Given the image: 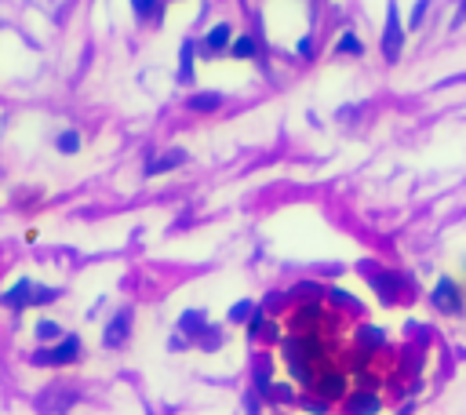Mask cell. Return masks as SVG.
<instances>
[{"label": "cell", "instance_id": "6da1fadb", "mask_svg": "<svg viewBox=\"0 0 466 415\" xmlns=\"http://www.w3.org/2000/svg\"><path fill=\"white\" fill-rule=\"evenodd\" d=\"M401 47H405V26H401L397 0H390V4H387V26H382V58L397 62L401 58Z\"/></svg>", "mask_w": 466, "mask_h": 415}, {"label": "cell", "instance_id": "7a4b0ae2", "mask_svg": "<svg viewBox=\"0 0 466 415\" xmlns=\"http://www.w3.org/2000/svg\"><path fill=\"white\" fill-rule=\"evenodd\" d=\"M430 302H433V306H437L441 313L456 317V313H463V288H459L452 277H441V281H437V288L430 292Z\"/></svg>", "mask_w": 466, "mask_h": 415}, {"label": "cell", "instance_id": "3957f363", "mask_svg": "<svg viewBox=\"0 0 466 415\" xmlns=\"http://www.w3.org/2000/svg\"><path fill=\"white\" fill-rule=\"evenodd\" d=\"M77 357H80V339L77 335H62L59 346L33 354V364H73Z\"/></svg>", "mask_w": 466, "mask_h": 415}, {"label": "cell", "instance_id": "277c9868", "mask_svg": "<svg viewBox=\"0 0 466 415\" xmlns=\"http://www.w3.org/2000/svg\"><path fill=\"white\" fill-rule=\"evenodd\" d=\"M230 44H233V22H219V26H212V33L201 40V55L219 58L222 52H230Z\"/></svg>", "mask_w": 466, "mask_h": 415}, {"label": "cell", "instance_id": "5b68a950", "mask_svg": "<svg viewBox=\"0 0 466 415\" xmlns=\"http://www.w3.org/2000/svg\"><path fill=\"white\" fill-rule=\"evenodd\" d=\"M127 335H132V310H121L114 321L106 324V331H102V343L109 346V350H117V346H124L127 343Z\"/></svg>", "mask_w": 466, "mask_h": 415}, {"label": "cell", "instance_id": "8992f818", "mask_svg": "<svg viewBox=\"0 0 466 415\" xmlns=\"http://www.w3.org/2000/svg\"><path fill=\"white\" fill-rule=\"evenodd\" d=\"M313 390L320 393V401H339L346 397V375L343 372H325L313 379Z\"/></svg>", "mask_w": 466, "mask_h": 415}, {"label": "cell", "instance_id": "52a82bcc", "mask_svg": "<svg viewBox=\"0 0 466 415\" xmlns=\"http://www.w3.org/2000/svg\"><path fill=\"white\" fill-rule=\"evenodd\" d=\"M379 412H382L379 393H372V390H357V393H350V401H346V415H379Z\"/></svg>", "mask_w": 466, "mask_h": 415}, {"label": "cell", "instance_id": "ba28073f", "mask_svg": "<svg viewBox=\"0 0 466 415\" xmlns=\"http://www.w3.org/2000/svg\"><path fill=\"white\" fill-rule=\"evenodd\" d=\"M33 288H37L33 281H19L11 292H4V306H11V310H26V306H33Z\"/></svg>", "mask_w": 466, "mask_h": 415}, {"label": "cell", "instance_id": "9c48e42d", "mask_svg": "<svg viewBox=\"0 0 466 415\" xmlns=\"http://www.w3.org/2000/svg\"><path fill=\"white\" fill-rule=\"evenodd\" d=\"M73 405V393L70 390H47L44 397H40V412L44 415H62Z\"/></svg>", "mask_w": 466, "mask_h": 415}, {"label": "cell", "instance_id": "30bf717a", "mask_svg": "<svg viewBox=\"0 0 466 415\" xmlns=\"http://www.w3.org/2000/svg\"><path fill=\"white\" fill-rule=\"evenodd\" d=\"M222 95L219 91H197V95H189L186 99V106L194 109V113H215V109H222Z\"/></svg>", "mask_w": 466, "mask_h": 415}, {"label": "cell", "instance_id": "8fae6325", "mask_svg": "<svg viewBox=\"0 0 466 415\" xmlns=\"http://www.w3.org/2000/svg\"><path fill=\"white\" fill-rule=\"evenodd\" d=\"M179 328H182V335H189V339H201L208 331V313L204 310H186L179 317Z\"/></svg>", "mask_w": 466, "mask_h": 415}, {"label": "cell", "instance_id": "7c38bea8", "mask_svg": "<svg viewBox=\"0 0 466 415\" xmlns=\"http://www.w3.org/2000/svg\"><path fill=\"white\" fill-rule=\"evenodd\" d=\"M179 164H186V153H182V150H168V153H160L157 161L146 164V175H164V171L179 168Z\"/></svg>", "mask_w": 466, "mask_h": 415}, {"label": "cell", "instance_id": "4fadbf2b", "mask_svg": "<svg viewBox=\"0 0 466 415\" xmlns=\"http://www.w3.org/2000/svg\"><path fill=\"white\" fill-rule=\"evenodd\" d=\"M387 343V331L382 328H372V324H364L361 331H357V346L364 350V354H375V350Z\"/></svg>", "mask_w": 466, "mask_h": 415}, {"label": "cell", "instance_id": "5bb4252c", "mask_svg": "<svg viewBox=\"0 0 466 415\" xmlns=\"http://www.w3.org/2000/svg\"><path fill=\"white\" fill-rule=\"evenodd\" d=\"M372 284H375V292H382V299L394 302V299H397V288H401L405 281H401L397 274H379V277H372Z\"/></svg>", "mask_w": 466, "mask_h": 415}, {"label": "cell", "instance_id": "9a60e30c", "mask_svg": "<svg viewBox=\"0 0 466 415\" xmlns=\"http://www.w3.org/2000/svg\"><path fill=\"white\" fill-rule=\"evenodd\" d=\"M194 52H197V44L186 40L182 44V66H179V81L182 84H194Z\"/></svg>", "mask_w": 466, "mask_h": 415}, {"label": "cell", "instance_id": "2e32d148", "mask_svg": "<svg viewBox=\"0 0 466 415\" xmlns=\"http://www.w3.org/2000/svg\"><path fill=\"white\" fill-rule=\"evenodd\" d=\"M230 55H233V58H240V62L255 58V37H233V44H230Z\"/></svg>", "mask_w": 466, "mask_h": 415}, {"label": "cell", "instance_id": "e0dca14e", "mask_svg": "<svg viewBox=\"0 0 466 415\" xmlns=\"http://www.w3.org/2000/svg\"><path fill=\"white\" fill-rule=\"evenodd\" d=\"M335 55H364V44H361V40L346 29V33H343L339 40H335Z\"/></svg>", "mask_w": 466, "mask_h": 415}, {"label": "cell", "instance_id": "ac0fdd59", "mask_svg": "<svg viewBox=\"0 0 466 415\" xmlns=\"http://www.w3.org/2000/svg\"><path fill=\"white\" fill-rule=\"evenodd\" d=\"M251 313H255V302L251 299H240V302H233V306H230L226 317H230V324H244Z\"/></svg>", "mask_w": 466, "mask_h": 415}, {"label": "cell", "instance_id": "d6986e66", "mask_svg": "<svg viewBox=\"0 0 466 415\" xmlns=\"http://www.w3.org/2000/svg\"><path fill=\"white\" fill-rule=\"evenodd\" d=\"M270 401H277V405H295V390L288 386V382H277V386H270Z\"/></svg>", "mask_w": 466, "mask_h": 415}, {"label": "cell", "instance_id": "ffe728a7", "mask_svg": "<svg viewBox=\"0 0 466 415\" xmlns=\"http://www.w3.org/2000/svg\"><path fill=\"white\" fill-rule=\"evenodd\" d=\"M270 375H273V368H270V361H259L255 364V390H263V393H270Z\"/></svg>", "mask_w": 466, "mask_h": 415}, {"label": "cell", "instance_id": "44dd1931", "mask_svg": "<svg viewBox=\"0 0 466 415\" xmlns=\"http://www.w3.org/2000/svg\"><path fill=\"white\" fill-rule=\"evenodd\" d=\"M157 8H160V0H132V11H135V19H153L157 15Z\"/></svg>", "mask_w": 466, "mask_h": 415}, {"label": "cell", "instance_id": "7402d4cb", "mask_svg": "<svg viewBox=\"0 0 466 415\" xmlns=\"http://www.w3.org/2000/svg\"><path fill=\"white\" fill-rule=\"evenodd\" d=\"M328 299L335 302V306H343V310H361V302L353 299L350 292H343V288H332V292H328Z\"/></svg>", "mask_w": 466, "mask_h": 415}, {"label": "cell", "instance_id": "603a6c76", "mask_svg": "<svg viewBox=\"0 0 466 415\" xmlns=\"http://www.w3.org/2000/svg\"><path fill=\"white\" fill-rule=\"evenodd\" d=\"M55 146H59V153H77L80 150V135L77 132H62Z\"/></svg>", "mask_w": 466, "mask_h": 415}, {"label": "cell", "instance_id": "cb8c5ba5", "mask_svg": "<svg viewBox=\"0 0 466 415\" xmlns=\"http://www.w3.org/2000/svg\"><path fill=\"white\" fill-rule=\"evenodd\" d=\"M37 339H40V343H52V339H62V328H59L55 321H40V324H37Z\"/></svg>", "mask_w": 466, "mask_h": 415}, {"label": "cell", "instance_id": "d4e9b609", "mask_svg": "<svg viewBox=\"0 0 466 415\" xmlns=\"http://www.w3.org/2000/svg\"><path fill=\"white\" fill-rule=\"evenodd\" d=\"M426 8H430V0H415V8H412V15H408V29H419Z\"/></svg>", "mask_w": 466, "mask_h": 415}, {"label": "cell", "instance_id": "484cf974", "mask_svg": "<svg viewBox=\"0 0 466 415\" xmlns=\"http://www.w3.org/2000/svg\"><path fill=\"white\" fill-rule=\"evenodd\" d=\"M59 299V288H33V302L40 306V302H55Z\"/></svg>", "mask_w": 466, "mask_h": 415}, {"label": "cell", "instance_id": "4316f807", "mask_svg": "<svg viewBox=\"0 0 466 415\" xmlns=\"http://www.w3.org/2000/svg\"><path fill=\"white\" fill-rule=\"evenodd\" d=\"M466 22V0H459V11H456V19H452V29H459Z\"/></svg>", "mask_w": 466, "mask_h": 415}, {"label": "cell", "instance_id": "83f0119b", "mask_svg": "<svg viewBox=\"0 0 466 415\" xmlns=\"http://www.w3.org/2000/svg\"><path fill=\"white\" fill-rule=\"evenodd\" d=\"M299 55H302V58H313V44H310V37H306V40H299Z\"/></svg>", "mask_w": 466, "mask_h": 415}]
</instances>
